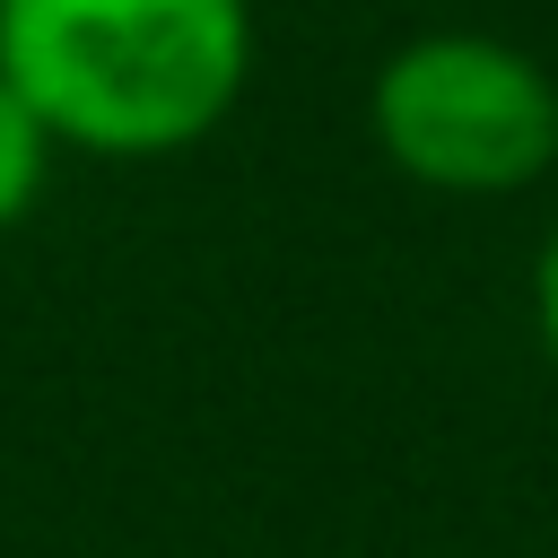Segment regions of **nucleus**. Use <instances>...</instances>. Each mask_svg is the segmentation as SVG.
Here are the masks:
<instances>
[{"label":"nucleus","mask_w":558,"mask_h":558,"mask_svg":"<svg viewBox=\"0 0 558 558\" xmlns=\"http://www.w3.org/2000/svg\"><path fill=\"white\" fill-rule=\"evenodd\" d=\"M0 78L78 157H183L253 78V0H0Z\"/></svg>","instance_id":"nucleus-1"},{"label":"nucleus","mask_w":558,"mask_h":558,"mask_svg":"<svg viewBox=\"0 0 558 558\" xmlns=\"http://www.w3.org/2000/svg\"><path fill=\"white\" fill-rule=\"evenodd\" d=\"M366 131L401 183L506 201L558 166V70L488 26H427L375 61Z\"/></svg>","instance_id":"nucleus-2"},{"label":"nucleus","mask_w":558,"mask_h":558,"mask_svg":"<svg viewBox=\"0 0 558 558\" xmlns=\"http://www.w3.org/2000/svg\"><path fill=\"white\" fill-rule=\"evenodd\" d=\"M52 157H61V148H52V131H44V122L26 113V96L0 78V235H9L35 201H44Z\"/></svg>","instance_id":"nucleus-3"},{"label":"nucleus","mask_w":558,"mask_h":558,"mask_svg":"<svg viewBox=\"0 0 558 558\" xmlns=\"http://www.w3.org/2000/svg\"><path fill=\"white\" fill-rule=\"evenodd\" d=\"M532 331H541V357L558 375V227L541 235V262H532Z\"/></svg>","instance_id":"nucleus-4"}]
</instances>
